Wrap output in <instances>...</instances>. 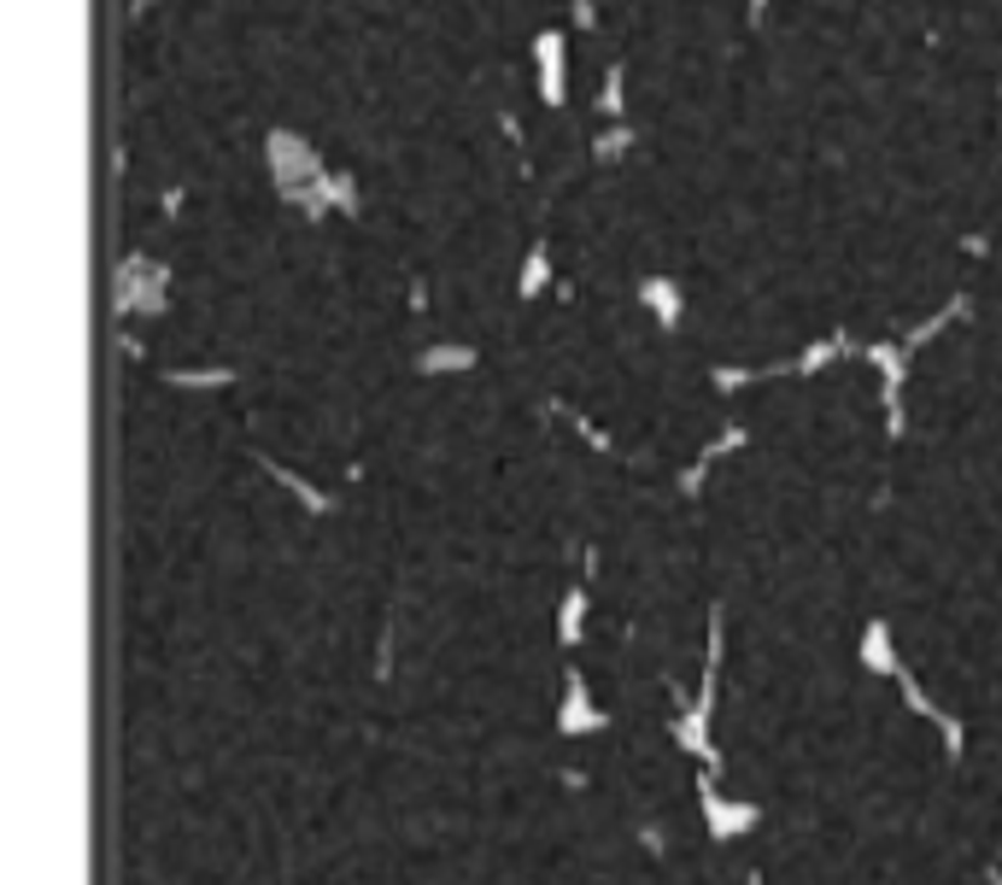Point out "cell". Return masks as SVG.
I'll use <instances>...</instances> for the list:
<instances>
[{"label": "cell", "mask_w": 1002, "mask_h": 885, "mask_svg": "<svg viewBox=\"0 0 1002 885\" xmlns=\"http://www.w3.org/2000/svg\"><path fill=\"white\" fill-rule=\"evenodd\" d=\"M609 728V716L599 704H592V692H587V675H563V704H557V733H569V739H587V733H599Z\"/></svg>", "instance_id": "8992f818"}, {"label": "cell", "mask_w": 1002, "mask_h": 885, "mask_svg": "<svg viewBox=\"0 0 1002 885\" xmlns=\"http://www.w3.org/2000/svg\"><path fill=\"white\" fill-rule=\"evenodd\" d=\"M599 118L604 124L628 118V65H621V60H609L604 77H599Z\"/></svg>", "instance_id": "9a60e30c"}, {"label": "cell", "mask_w": 1002, "mask_h": 885, "mask_svg": "<svg viewBox=\"0 0 1002 885\" xmlns=\"http://www.w3.org/2000/svg\"><path fill=\"white\" fill-rule=\"evenodd\" d=\"M569 24L575 30H599V0H569Z\"/></svg>", "instance_id": "44dd1931"}, {"label": "cell", "mask_w": 1002, "mask_h": 885, "mask_svg": "<svg viewBox=\"0 0 1002 885\" xmlns=\"http://www.w3.org/2000/svg\"><path fill=\"white\" fill-rule=\"evenodd\" d=\"M528 48H534V77H540V106L563 112V100H569V30L545 24V30H534Z\"/></svg>", "instance_id": "277c9868"}, {"label": "cell", "mask_w": 1002, "mask_h": 885, "mask_svg": "<svg viewBox=\"0 0 1002 885\" xmlns=\"http://www.w3.org/2000/svg\"><path fill=\"white\" fill-rule=\"evenodd\" d=\"M639 306H645V317L663 329V335H675V329L686 323V294H680L675 275H639Z\"/></svg>", "instance_id": "ba28073f"}, {"label": "cell", "mask_w": 1002, "mask_h": 885, "mask_svg": "<svg viewBox=\"0 0 1002 885\" xmlns=\"http://www.w3.org/2000/svg\"><path fill=\"white\" fill-rule=\"evenodd\" d=\"M112 311L118 317H165L170 311V265L153 253H129L112 270Z\"/></svg>", "instance_id": "7a4b0ae2"}, {"label": "cell", "mask_w": 1002, "mask_h": 885, "mask_svg": "<svg viewBox=\"0 0 1002 885\" xmlns=\"http://www.w3.org/2000/svg\"><path fill=\"white\" fill-rule=\"evenodd\" d=\"M862 358L879 375V411H885V440H903L909 434V370H914V346L909 341H868Z\"/></svg>", "instance_id": "3957f363"}, {"label": "cell", "mask_w": 1002, "mask_h": 885, "mask_svg": "<svg viewBox=\"0 0 1002 885\" xmlns=\"http://www.w3.org/2000/svg\"><path fill=\"white\" fill-rule=\"evenodd\" d=\"M967 317H973V299H967V294H950V299H943V306H938L933 317H921V323H914L903 341H909V346H933V341H943V335H950L955 323H967Z\"/></svg>", "instance_id": "5bb4252c"}, {"label": "cell", "mask_w": 1002, "mask_h": 885, "mask_svg": "<svg viewBox=\"0 0 1002 885\" xmlns=\"http://www.w3.org/2000/svg\"><path fill=\"white\" fill-rule=\"evenodd\" d=\"M633 141H639V136H633L628 118H621V124H599V136H592V165H604V170L621 165V158L633 153Z\"/></svg>", "instance_id": "2e32d148"}, {"label": "cell", "mask_w": 1002, "mask_h": 885, "mask_svg": "<svg viewBox=\"0 0 1002 885\" xmlns=\"http://www.w3.org/2000/svg\"><path fill=\"white\" fill-rule=\"evenodd\" d=\"M757 382H774V364H768V370H745V364H716V370H709V387H716V394H738V387H757Z\"/></svg>", "instance_id": "ffe728a7"}, {"label": "cell", "mask_w": 1002, "mask_h": 885, "mask_svg": "<svg viewBox=\"0 0 1002 885\" xmlns=\"http://www.w3.org/2000/svg\"><path fill=\"white\" fill-rule=\"evenodd\" d=\"M862 669L879 675V680H891V687H903V680H909V663L897 657L891 628H885V621H868V633H862Z\"/></svg>", "instance_id": "8fae6325"}, {"label": "cell", "mask_w": 1002, "mask_h": 885, "mask_svg": "<svg viewBox=\"0 0 1002 885\" xmlns=\"http://www.w3.org/2000/svg\"><path fill=\"white\" fill-rule=\"evenodd\" d=\"M475 364H481V352H475L470 341H434L411 358V370L423 375V382H434V375H470Z\"/></svg>", "instance_id": "30bf717a"}, {"label": "cell", "mask_w": 1002, "mask_h": 885, "mask_svg": "<svg viewBox=\"0 0 1002 885\" xmlns=\"http://www.w3.org/2000/svg\"><path fill=\"white\" fill-rule=\"evenodd\" d=\"M153 7H158V0H129V18H147Z\"/></svg>", "instance_id": "cb8c5ba5"}, {"label": "cell", "mask_w": 1002, "mask_h": 885, "mask_svg": "<svg viewBox=\"0 0 1002 885\" xmlns=\"http://www.w3.org/2000/svg\"><path fill=\"white\" fill-rule=\"evenodd\" d=\"M411 311H416V317L428 311V282H423V275H411Z\"/></svg>", "instance_id": "7402d4cb"}, {"label": "cell", "mask_w": 1002, "mask_h": 885, "mask_svg": "<svg viewBox=\"0 0 1002 885\" xmlns=\"http://www.w3.org/2000/svg\"><path fill=\"white\" fill-rule=\"evenodd\" d=\"M580 640H587V587H569L557 604V645L575 651Z\"/></svg>", "instance_id": "ac0fdd59"}, {"label": "cell", "mask_w": 1002, "mask_h": 885, "mask_svg": "<svg viewBox=\"0 0 1002 885\" xmlns=\"http://www.w3.org/2000/svg\"><path fill=\"white\" fill-rule=\"evenodd\" d=\"M745 440H750V428H745V423H728V428H721V434H716V440H709V446H704V452H698V458H692V463H686V475H680V499H698L704 475H709V470H716V463H721V458H733V452H738V446H745Z\"/></svg>", "instance_id": "9c48e42d"}, {"label": "cell", "mask_w": 1002, "mask_h": 885, "mask_svg": "<svg viewBox=\"0 0 1002 885\" xmlns=\"http://www.w3.org/2000/svg\"><path fill=\"white\" fill-rule=\"evenodd\" d=\"M265 170H270L275 200H282V206H294L305 188H317L334 165L311 148V136H299V129H287V124H270L265 129Z\"/></svg>", "instance_id": "6da1fadb"}, {"label": "cell", "mask_w": 1002, "mask_h": 885, "mask_svg": "<svg viewBox=\"0 0 1002 885\" xmlns=\"http://www.w3.org/2000/svg\"><path fill=\"white\" fill-rule=\"evenodd\" d=\"M838 358H862V341L850 335V329H833V335H821V341H809L797 358H786V364H774V375H797V382H809V375H821V370H833Z\"/></svg>", "instance_id": "5b68a950"}, {"label": "cell", "mask_w": 1002, "mask_h": 885, "mask_svg": "<svg viewBox=\"0 0 1002 885\" xmlns=\"http://www.w3.org/2000/svg\"><path fill=\"white\" fill-rule=\"evenodd\" d=\"M698 804H704L709 838H721V845L757 826V804H733V797H721V792H716V780H704V774H698Z\"/></svg>", "instance_id": "52a82bcc"}, {"label": "cell", "mask_w": 1002, "mask_h": 885, "mask_svg": "<svg viewBox=\"0 0 1002 885\" xmlns=\"http://www.w3.org/2000/svg\"><path fill=\"white\" fill-rule=\"evenodd\" d=\"M557 287V265H551V246L534 241L528 253H522V270H516V299L522 306H534L540 294H551Z\"/></svg>", "instance_id": "7c38bea8"}, {"label": "cell", "mask_w": 1002, "mask_h": 885, "mask_svg": "<svg viewBox=\"0 0 1002 885\" xmlns=\"http://www.w3.org/2000/svg\"><path fill=\"white\" fill-rule=\"evenodd\" d=\"M329 200H334V217H364V188H358V170L334 165L329 170Z\"/></svg>", "instance_id": "d6986e66"}, {"label": "cell", "mask_w": 1002, "mask_h": 885, "mask_svg": "<svg viewBox=\"0 0 1002 885\" xmlns=\"http://www.w3.org/2000/svg\"><path fill=\"white\" fill-rule=\"evenodd\" d=\"M745 18H750V30H762V24H768V0H745Z\"/></svg>", "instance_id": "603a6c76"}, {"label": "cell", "mask_w": 1002, "mask_h": 885, "mask_svg": "<svg viewBox=\"0 0 1002 885\" xmlns=\"http://www.w3.org/2000/svg\"><path fill=\"white\" fill-rule=\"evenodd\" d=\"M165 387H182V394H223L235 387V370L211 364V370H165Z\"/></svg>", "instance_id": "e0dca14e"}, {"label": "cell", "mask_w": 1002, "mask_h": 885, "mask_svg": "<svg viewBox=\"0 0 1002 885\" xmlns=\"http://www.w3.org/2000/svg\"><path fill=\"white\" fill-rule=\"evenodd\" d=\"M258 463H265V475H270V482L282 487L287 499H299V504H305V511H311V516H329V511H334V499H329V492H323V487H311V482H305L299 470H287V463H275L270 452H258Z\"/></svg>", "instance_id": "4fadbf2b"}]
</instances>
